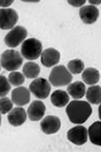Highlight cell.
I'll return each mask as SVG.
<instances>
[{"instance_id": "obj_16", "label": "cell", "mask_w": 101, "mask_h": 152, "mask_svg": "<svg viewBox=\"0 0 101 152\" xmlns=\"http://www.w3.org/2000/svg\"><path fill=\"white\" fill-rule=\"evenodd\" d=\"M85 84L80 81H77L70 84L67 88V90L73 98L78 99L82 98L86 92Z\"/></svg>"}, {"instance_id": "obj_24", "label": "cell", "mask_w": 101, "mask_h": 152, "mask_svg": "<svg viewBox=\"0 0 101 152\" xmlns=\"http://www.w3.org/2000/svg\"><path fill=\"white\" fill-rule=\"evenodd\" d=\"M13 104L11 99L8 97H4L0 99V113L3 115L10 111Z\"/></svg>"}, {"instance_id": "obj_3", "label": "cell", "mask_w": 101, "mask_h": 152, "mask_svg": "<svg viewBox=\"0 0 101 152\" xmlns=\"http://www.w3.org/2000/svg\"><path fill=\"white\" fill-rule=\"evenodd\" d=\"M73 79V76L63 65L55 66L52 69L49 77L50 83L56 87L69 84Z\"/></svg>"}, {"instance_id": "obj_18", "label": "cell", "mask_w": 101, "mask_h": 152, "mask_svg": "<svg viewBox=\"0 0 101 152\" xmlns=\"http://www.w3.org/2000/svg\"><path fill=\"white\" fill-rule=\"evenodd\" d=\"M41 71L40 66L33 62H28L24 64L22 72L25 77L28 79L37 77L39 75Z\"/></svg>"}, {"instance_id": "obj_28", "label": "cell", "mask_w": 101, "mask_h": 152, "mask_svg": "<svg viewBox=\"0 0 101 152\" xmlns=\"http://www.w3.org/2000/svg\"><path fill=\"white\" fill-rule=\"evenodd\" d=\"M2 117L1 115H0V126H1V123Z\"/></svg>"}, {"instance_id": "obj_19", "label": "cell", "mask_w": 101, "mask_h": 152, "mask_svg": "<svg viewBox=\"0 0 101 152\" xmlns=\"http://www.w3.org/2000/svg\"><path fill=\"white\" fill-rule=\"evenodd\" d=\"M100 121H95L89 127L88 134L90 140L93 144L100 146Z\"/></svg>"}, {"instance_id": "obj_10", "label": "cell", "mask_w": 101, "mask_h": 152, "mask_svg": "<svg viewBox=\"0 0 101 152\" xmlns=\"http://www.w3.org/2000/svg\"><path fill=\"white\" fill-rule=\"evenodd\" d=\"M12 102L18 106H23L30 102L31 94L27 88L20 87L13 89L11 94Z\"/></svg>"}, {"instance_id": "obj_1", "label": "cell", "mask_w": 101, "mask_h": 152, "mask_svg": "<svg viewBox=\"0 0 101 152\" xmlns=\"http://www.w3.org/2000/svg\"><path fill=\"white\" fill-rule=\"evenodd\" d=\"M90 104L85 101L74 100L67 106L66 112L71 122L76 124L85 122L92 113Z\"/></svg>"}, {"instance_id": "obj_2", "label": "cell", "mask_w": 101, "mask_h": 152, "mask_svg": "<svg viewBox=\"0 0 101 152\" xmlns=\"http://www.w3.org/2000/svg\"><path fill=\"white\" fill-rule=\"evenodd\" d=\"M23 61L20 52L14 50H7L4 51L0 58V63L2 67L9 71L20 69Z\"/></svg>"}, {"instance_id": "obj_13", "label": "cell", "mask_w": 101, "mask_h": 152, "mask_svg": "<svg viewBox=\"0 0 101 152\" xmlns=\"http://www.w3.org/2000/svg\"><path fill=\"white\" fill-rule=\"evenodd\" d=\"M46 110V107L42 102L38 100L33 101L28 109V118L32 121H39L44 115Z\"/></svg>"}, {"instance_id": "obj_15", "label": "cell", "mask_w": 101, "mask_h": 152, "mask_svg": "<svg viewBox=\"0 0 101 152\" xmlns=\"http://www.w3.org/2000/svg\"><path fill=\"white\" fill-rule=\"evenodd\" d=\"M51 101L53 105L57 107L65 106L70 101V97L67 93L64 90H57L52 93Z\"/></svg>"}, {"instance_id": "obj_23", "label": "cell", "mask_w": 101, "mask_h": 152, "mask_svg": "<svg viewBox=\"0 0 101 152\" xmlns=\"http://www.w3.org/2000/svg\"><path fill=\"white\" fill-rule=\"evenodd\" d=\"M11 89V86L6 77L0 75V97L7 96Z\"/></svg>"}, {"instance_id": "obj_11", "label": "cell", "mask_w": 101, "mask_h": 152, "mask_svg": "<svg viewBox=\"0 0 101 152\" xmlns=\"http://www.w3.org/2000/svg\"><path fill=\"white\" fill-rule=\"evenodd\" d=\"M99 9L93 5H87L81 7L79 10L81 20L86 24H92L97 21L99 17Z\"/></svg>"}, {"instance_id": "obj_25", "label": "cell", "mask_w": 101, "mask_h": 152, "mask_svg": "<svg viewBox=\"0 0 101 152\" xmlns=\"http://www.w3.org/2000/svg\"><path fill=\"white\" fill-rule=\"evenodd\" d=\"M67 1L72 6L75 7H79L82 6L85 3L86 1Z\"/></svg>"}, {"instance_id": "obj_5", "label": "cell", "mask_w": 101, "mask_h": 152, "mask_svg": "<svg viewBox=\"0 0 101 152\" xmlns=\"http://www.w3.org/2000/svg\"><path fill=\"white\" fill-rule=\"evenodd\" d=\"M26 28L23 26H17L8 32L4 38L6 45L14 48L20 45L28 36Z\"/></svg>"}, {"instance_id": "obj_14", "label": "cell", "mask_w": 101, "mask_h": 152, "mask_svg": "<svg viewBox=\"0 0 101 152\" xmlns=\"http://www.w3.org/2000/svg\"><path fill=\"white\" fill-rule=\"evenodd\" d=\"M7 119L9 124L14 126L22 125L27 120V115L24 109L21 107L14 108L8 114Z\"/></svg>"}, {"instance_id": "obj_8", "label": "cell", "mask_w": 101, "mask_h": 152, "mask_svg": "<svg viewBox=\"0 0 101 152\" xmlns=\"http://www.w3.org/2000/svg\"><path fill=\"white\" fill-rule=\"evenodd\" d=\"M67 137L73 144L78 145H83L88 140V132L86 128L81 126L72 128L67 133Z\"/></svg>"}, {"instance_id": "obj_27", "label": "cell", "mask_w": 101, "mask_h": 152, "mask_svg": "<svg viewBox=\"0 0 101 152\" xmlns=\"http://www.w3.org/2000/svg\"><path fill=\"white\" fill-rule=\"evenodd\" d=\"M89 2L91 4H99L101 3V1H89Z\"/></svg>"}, {"instance_id": "obj_4", "label": "cell", "mask_w": 101, "mask_h": 152, "mask_svg": "<svg viewBox=\"0 0 101 152\" xmlns=\"http://www.w3.org/2000/svg\"><path fill=\"white\" fill-rule=\"evenodd\" d=\"M41 42L35 38H30L24 41L21 49L22 56L27 60H34L40 56L42 50Z\"/></svg>"}, {"instance_id": "obj_22", "label": "cell", "mask_w": 101, "mask_h": 152, "mask_svg": "<svg viewBox=\"0 0 101 152\" xmlns=\"http://www.w3.org/2000/svg\"><path fill=\"white\" fill-rule=\"evenodd\" d=\"M9 82L14 86H17L23 84L25 82V77L20 72L14 71L9 75Z\"/></svg>"}, {"instance_id": "obj_12", "label": "cell", "mask_w": 101, "mask_h": 152, "mask_svg": "<svg viewBox=\"0 0 101 152\" xmlns=\"http://www.w3.org/2000/svg\"><path fill=\"white\" fill-rule=\"evenodd\" d=\"M60 58V52L51 48L46 49L42 52L41 56V62L45 67L50 68L58 64Z\"/></svg>"}, {"instance_id": "obj_17", "label": "cell", "mask_w": 101, "mask_h": 152, "mask_svg": "<svg viewBox=\"0 0 101 152\" xmlns=\"http://www.w3.org/2000/svg\"><path fill=\"white\" fill-rule=\"evenodd\" d=\"M99 71L92 68L86 69L82 74V78L84 81L89 85H93L97 83L100 79Z\"/></svg>"}, {"instance_id": "obj_6", "label": "cell", "mask_w": 101, "mask_h": 152, "mask_svg": "<svg viewBox=\"0 0 101 152\" xmlns=\"http://www.w3.org/2000/svg\"><path fill=\"white\" fill-rule=\"evenodd\" d=\"M29 89L35 97L45 99L49 96L51 88L47 79L40 77L33 81L29 85Z\"/></svg>"}, {"instance_id": "obj_26", "label": "cell", "mask_w": 101, "mask_h": 152, "mask_svg": "<svg viewBox=\"0 0 101 152\" xmlns=\"http://www.w3.org/2000/svg\"><path fill=\"white\" fill-rule=\"evenodd\" d=\"M14 1H0V7H7L11 5L14 2Z\"/></svg>"}, {"instance_id": "obj_21", "label": "cell", "mask_w": 101, "mask_h": 152, "mask_svg": "<svg viewBox=\"0 0 101 152\" xmlns=\"http://www.w3.org/2000/svg\"><path fill=\"white\" fill-rule=\"evenodd\" d=\"M67 67L70 72L76 75L81 72L84 68L85 65L82 61L76 59L70 61L67 65Z\"/></svg>"}, {"instance_id": "obj_7", "label": "cell", "mask_w": 101, "mask_h": 152, "mask_svg": "<svg viewBox=\"0 0 101 152\" xmlns=\"http://www.w3.org/2000/svg\"><path fill=\"white\" fill-rule=\"evenodd\" d=\"M18 14L15 10L11 8L0 9V29H12L18 21Z\"/></svg>"}, {"instance_id": "obj_9", "label": "cell", "mask_w": 101, "mask_h": 152, "mask_svg": "<svg viewBox=\"0 0 101 152\" xmlns=\"http://www.w3.org/2000/svg\"><path fill=\"white\" fill-rule=\"evenodd\" d=\"M40 126L42 131L45 134H52L59 130L61 126V121L57 116L49 115L42 121Z\"/></svg>"}, {"instance_id": "obj_20", "label": "cell", "mask_w": 101, "mask_h": 152, "mask_svg": "<svg viewBox=\"0 0 101 152\" xmlns=\"http://www.w3.org/2000/svg\"><path fill=\"white\" fill-rule=\"evenodd\" d=\"M100 93V86H93L88 88L86 92V98L89 102L92 104H99L101 102Z\"/></svg>"}, {"instance_id": "obj_29", "label": "cell", "mask_w": 101, "mask_h": 152, "mask_svg": "<svg viewBox=\"0 0 101 152\" xmlns=\"http://www.w3.org/2000/svg\"><path fill=\"white\" fill-rule=\"evenodd\" d=\"M1 66H0V72H1Z\"/></svg>"}]
</instances>
